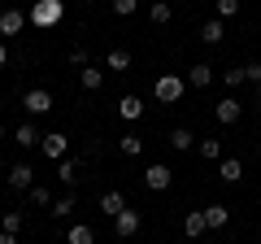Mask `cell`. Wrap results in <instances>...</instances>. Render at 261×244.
<instances>
[{"mask_svg":"<svg viewBox=\"0 0 261 244\" xmlns=\"http://www.w3.org/2000/svg\"><path fill=\"white\" fill-rule=\"evenodd\" d=\"M135 9H140V0H113V13H118V18H130Z\"/></svg>","mask_w":261,"mask_h":244,"instance_id":"f546056e","label":"cell"},{"mask_svg":"<svg viewBox=\"0 0 261 244\" xmlns=\"http://www.w3.org/2000/svg\"><path fill=\"white\" fill-rule=\"evenodd\" d=\"M0 105H5V96H0Z\"/></svg>","mask_w":261,"mask_h":244,"instance_id":"60d3db41","label":"cell"},{"mask_svg":"<svg viewBox=\"0 0 261 244\" xmlns=\"http://www.w3.org/2000/svg\"><path fill=\"white\" fill-rule=\"evenodd\" d=\"M170 149H174V153H187V149H196V135L187 131V127H174V131H170Z\"/></svg>","mask_w":261,"mask_h":244,"instance_id":"603a6c76","label":"cell"},{"mask_svg":"<svg viewBox=\"0 0 261 244\" xmlns=\"http://www.w3.org/2000/svg\"><path fill=\"white\" fill-rule=\"evenodd\" d=\"M39 149H44V157L61 161L65 153H70V135H61V131H48V135H44V144H39Z\"/></svg>","mask_w":261,"mask_h":244,"instance_id":"9c48e42d","label":"cell"},{"mask_svg":"<svg viewBox=\"0 0 261 244\" xmlns=\"http://www.w3.org/2000/svg\"><path fill=\"white\" fill-rule=\"evenodd\" d=\"M148 18L157 22V27H170V18H174V9H170L166 0H152V5H148Z\"/></svg>","mask_w":261,"mask_h":244,"instance_id":"4316f807","label":"cell"},{"mask_svg":"<svg viewBox=\"0 0 261 244\" xmlns=\"http://www.w3.org/2000/svg\"><path fill=\"white\" fill-rule=\"evenodd\" d=\"M187 83L192 87H209L214 83V66H209V61H196V66L187 70Z\"/></svg>","mask_w":261,"mask_h":244,"instance_id":"d6986e66","label":"cell"},{"mask_svg":"<svg viewBox=\"0 0 261 244\" xmlns=\"http://www.w3.org/2000/svg\"><path fill=\"white\" fill-rule=\"evenodd\" d=\"M74 209H79V197H74V192H65V197H57V201H53V209H48V214L65 223V218H74Z\"/></svg>","mask_w":261,"mask_h":244,"instance_id":"9a60e30c","label":"cell"},{"mask_svg":"<svg viewBox=\"0 0 261 244\" xmlns=\"http://www.w3.org/2000/svg\"><path fill=\"white\" fill-rule=\"evenodd\" d=\"M226 39V27H222V18H209L205 27H200V44H209V48H218Z\"/></svg>","mask_w":261,"mask_h":244,"instance_id":"4fadbf2b","label":"cell"},{"mask_svg":"<svg viewBox=\"0 0 261 244\" xmlns=\"http://www.w3.org/2000/svg\"><path fill=\"white\" fill-rule=\"evenodd\" d=\"M13 144H18V149H39V144H44V135H39L35 122H22L18 131H13Z\"/></svg>","mask_w":261,"mask_h":244,"instance_id":"8fae6325","label":"cell"},{"mask_svg":"<svg viewBox=\"0 0 261 244\" xmlns=\"http://www.w3.org/2000/svg\"><path fill=\"white\" fill-rule=\"evenodd\" d=\"M170 183H174V170H170L166 161H152V166L144 170V188L148 192H166Z\"/></svg>","mask_w":261,"mask_h":244,"instance_id":"277c9868","label":"cell"},{"mask_svg":"<svg viewBox=\"0 0 261 244\" xmlns=\"http://www.w3.org/2000/svg\"><path fill=\"white\" fill-rule=\"evenodd\" d=\"M205 223H209V231H222L226 223H231V209L218 201V205H205Z\"/></svg>","mask_w":261,"mask_h":244,"instance_id":"2e32d148","label":"cell"},{"mask_svg":"<svg viewBox=\"0 0 261 244\" xmlns=\"http://www.w3.org/2000/svg\"><path fill=\"white\" fill-rule=\"evenodd\" d=\"M218 127H235V122H240L244 118V105L240 101H235V96H222V101H218Z\"/></svg>","mask_w":261,"mask_h":244,"instance_id":"8992f818","label":"cell"},{"mask_svg":"<svg viewBox=\"0 0 261 244\" xmlns=\"http://www.w3.org/2000/svg\"><path fill=\"white\" fill-rule=\"evenodd\" d=\"M122 209H126V197H122L118 188H113V192H100V214H109V218H118Z\"/></svg>","mask_w":261,"mask_h":244,"instance_id":"ac0fdd59","label":"cell"},{"mask_svg":"<svg viewBox=\"0 0 261 244\" xmlns=\"http://www.w3.org/2000/svg\"><path fill=\"white\" fill-rule=\"evenodd\" d=\"M196 153H200L205 161H222V140H218V135L214 140H196Z\"/></svg>","mask_w":261,"mask_h":244,"instance_id":"484cf974","label":"cell"},{"mask_svg":"<svg viewBox=\"0 0 261 244\" xmlns=\"http://www.w3.org/2000/svg\"><path fill=\"white\" fill-rule=\"evenodd\" d=\"M9 188H13V192H31V188H35V170H31L27 161L9 166Z\"/></svg>","mask_w":261,"mask_h":244,"instance_id":"ba28073f","label":"cell"},{"mask_svg":"<svg viewBox=\"0 0 261 244\" xmlns=\"http://www.w3.org/2000/svg\"><path fill=\"white\" fill-rule=\"evenodd\" d=\"M257 109H261V83H257Z\"/></svg>","mask_w":261,"mask_h":244,"instance_id":"d590c367","label":"cell"},{"mask_svg":"<svg viewBox=\"0 0 261 244\" xmlns=\"http://www.w3.org/2000/svg\"><path fill=\"white\" fill-rule=\"evenodd\" d=\"M65 244H96V231L87 223H70V231H65Z\"/></svg>","mask_w":261,"mask_h":244,"instance_id":"ffe728a7","label":"cell"},{"mask_svg":"<svg viewBox=\"0 0 261 244\" xmlns=\"http://www.w3.org/2000/svg\"><path fill=\"white\" fill-rule=\"evenodd\" d=\"M22 109H27V118H44V113H53V92H48V87H31V92L22 96Z\"/></svg>","mask_w":261,"mask_h":244,"instance_id":"7a4b0ae2","label":"cell"},{"mask_svg":"<svg viewBox=\"0 0 261 244\" xmlns=\"http://www.w3.org/2000/svg\"><path fill=\"white\" fill-rule=\"evenodd\" d=\"M209 223H205V209H192V214H183V240H205Z\"/></svg>","mask_w":261,"mask_h":244,"instance_id":"52a82bcc","label":"cell"},{"mask_svg":"<svg viewBox=\"0 0 261 244\" xmlns=\"http://www.w3.org/2000/svg\"><path fill=\"white\" fill-rule=\"evenodd\" d=\"M27 22H31V18H27L22 9H0V35H18Z\"/></svg>","mask_w":261,"mask_h":244,"instance_id":"30bf717a","label":"cell"},{"mask_svg":"<svg viewBox=\"0 0 261 244\" xmlns=\"http://www.w3.org/2000/svg\"><path fill=\"white\" fill-rule=\"evenodd\" d=\"M0 214H5V201H0Z\"/></svg>","mask_w":261,"mask_h":244,"instance_id":"f35d334b","label":"cell"},{"mask_svg":"<svg viewBox=\"0 0 261 244\" xmlns=\"http://www.w3.org/2000/svg\"><path fill=\"white\" fill-rule=\"evenodd\" d=\"M118 118L122 122H140L144 118V101H140V96H122V101H118Z\"/></svg>","mask_w":261,"mask_h":244,"instance_id":"7c38bea8","label":"cell"},{"mask_svg":"<svg viewBox=\"0 0 261 244\" xmlns=\"http://www.w3.org/2000/svg\"><path fill=\"white\" fill-rule=\"evenodd\" d=\"M222 83H226V87H244V83H248V66H231V70H222Z\"/></svg>","mask_w":261,"mask_h":244,"instance_id":"83f0119b","label":"cell"},{"mask_svg":"<svg viewBox=\"0 0 261 244\" xmlns=\"http://www.w3.org/2000/svg\"><path fill=\"white\" fill-rule=\"evenodd\" d=\"M5 61H9V48H5V44H0V66H5Z\"/></svg>","mask_w":261,"mask_h":244,"instance_id":"e575fe53","label":"cell"},{"mask_svg":"<svg viewBox=\"0 0 261 244\" xmlns=\"http://www.w3.org/2000/svg\"><path fill=\"white\" fill-rule=\"evenodd\" d=\"M70 66H79V70H83V66H92V53H87V48L79 44L74 53H70Z\"/></svg>","mask_w":261,"mask_h":244,"instance_id":"1f68e13d","label":"cell"},{"mask_svg":"<svg viewBox=\"0 0 261 244\" xmlns=\"http://www.w3.org/2000/svg\"><path fill=\"white\" fill-rule=\"evenodd\" d=\"M118 149L126 153V157H140V153H144V135H135V131L118 135Z\"/></svg>","mask_w":261,"mask_h":244,"instance_id":"d4e9b609","label":"cell"},{"mask_svg":"<svg viewBox=\"0 0 261 244\" xmlns=\"http://www.w3.org/2000/svg\"><path fill=\"white\" fill-rule=\"evenodd\" d=\"M248 83H252V87L261 83V61H252V66H248Z\"/></svg>","mask_w":261,"mask_h":244,"instance_id":"d6a6232c","label":"cell"},{"mask_svg":"<svg viewBox=\"0 0 261 244\" xmlns=\"http://www.w3.org/2000/svg\"><path fill=\"white\" fill-rule=\"evenodd\" d=\"M140 227H144V218L135 214V209H122V214L113 218V235H122V240H130V235H140Z\"/></svg>","mask_w":261,"mask_h":244,"instance_id":"5b68a950","label":"cell"},{"mask_svg":"<svg viewBox=\"0 0 261 244\" xmlns=\"http://www.w3.org/2000/svg\"><path fill=\"white\" fill-rule=\"evenodd\" d=\"M0 244H18V235H9V231H0Z\"/></svg>","mask_w":261,"mask_h":244,"instance_id":"836d02e7","label":"cell"},{"mask_svg":"<svg viewBox=\"0 0 261 244\" xmlns=\"http://www.w3.org/2000/svg\"><path fill=\"white\" fill-rule=\"evenodd\" d=\"M27 18H31V27L48 31V27H57V22L65 18V0H35L27 9Z\"/></svg>","mask_w":261,"mask_h":244,"instance_id":"6da1fadb","label":"cell"},{"mask_svg":"<svg viewBox=\"0 0 261 244\" xmlns=\"http://www.w3.org/2000/svg\"><path fill=\"white\" fill-rule=\"evenodd\" d=\"M0 170H5V157H0Z\"/></svg>","mask_w":261,"mask_h":244,"instance_id":"ab89813d","label":"cell"},{"mask_svg":"<svg viewBox=\"0 0 261 244\" xmlns=\"http://www.w3.org/2000/svg\"><path fill=\"white\" fill-rule=\"evenodd\" d=\"M79 83H83V92H100L105 87V70L100 66H83L79 70Z\"/></svg>","mask_w":261,"mask_h":244,"instance_id":"e0dca14e","label":"cell"},{"mask_svg":"<svg viewBox=\"0 0 261 244\" xmlns=\"http://www.w3.org/2000/svg\"><path fill=\"white\" fill-rule=\"evenodd\" d=\"M235 13H240V0H218V18H235Z\"/></svg>","mask_w":261,"mask_h":244,"instance_id":"4dcf8cb0","label":"cell"},{"mask_svg":"<svg viewBox=\"0 0 261 244\" xmlns=\"http://www.w3.org/2000/svg\"><path fill=\"white\" fill-rule=\"evenodd\" d=\"M218 179H222V183H240L244 179V161L240 157H222L218 161Z\"/></svg>","mask_w":261,"mask_h":244,"instance_id":"5bb4252c","label":"cell"},{"mask_svg":"<svg viewBox=\"0 0 261 244\" xmlns=\"http://www.w3.org/2000/svg\"><path fill=\"white\" fill-rule=\"evenodd\" d=\"M105 66H109L113 75H122V70H130V53H126V48H109V57H105Z\"/></svg>","mask_w":261,"mask_h":244,"instance_id":"cb8c5ba5","label":"cell"},{"mask_svg":"<svg viewBox=\"0 0 261 244\" xmlns=\"http://www.w3.org/2000/svg\"><path fill=\"white\" fill-rule=\"evenodd\" d=\"M183 244H200V240H183Z\"/></svg>","mask_w":261,"mask_h":244,"instance_id":"8d00e7d4","label":"cell"},{"mask_svg":"<svg viewBox=\"0 0 261 244\" xmlns=\"http://www.w3.org/2000/svg\"><path fill=\"white\" fill-rule=\"evenodd\" d=\"M22 227H27V214H22V209H5V214H0V231L18 235Z\"/></svg>","mask_w":261,"mask_h":244,"instance_id":"7402d4cb","label":"cell"},{"mask_svg":"<svg viewBox=\"0 0 261 244\" xmlns=\"http://www.w3.org/2000/svg\"><path fill=\"white\" fill-rule=\"evenodd\" d=\"M57 179H61L65 188H74V183H79V161L74 157H61V161H57Z\"/></svg>","mask_w":261,"mask_h":244,"instance_id":"44dd1931","label":"cell"},{"mask_svg":"<svg viewBox=\"0 0 261 244\" xmlns=\"http://www.w3.org/2000/svg\"><path fill=\"white\" fill-rule=\"evenodd\" d=\"M152 96H157L161 105H178V101H183V79H178V75H161L157 87H152Z\"/></svg>","mask_w":261,"mask_h":244,"instance_id":"3957f363","label":"cell"},{"mask_svg":"<svg viewBox=\"0 0 261 244\" xmlns=\"http://www.w3.org/2000/svg\"><path fill=\"white\" fill-rule=\"evenodd\" d=\"M27 197H31V205H39V209H53V192H48L44 183H35V188H31Z\"/></svg>","mask_w":261,"mask_h":244,"instance_id":"f1b7e54d","label":"cell"},{"mask_svg":"<svg viewBox=\"0 0 261 244\" xmlns=\"http://www.w3.org/2000/svg\"><path fill=\"white\" fill-rule=\"evenodd\" d=\"M0 140H5V127H0Z\"/></svg>","mask_w":261,"mask_h":244,"instance_id":"74e56055","label":"cell"}]
</instances>
